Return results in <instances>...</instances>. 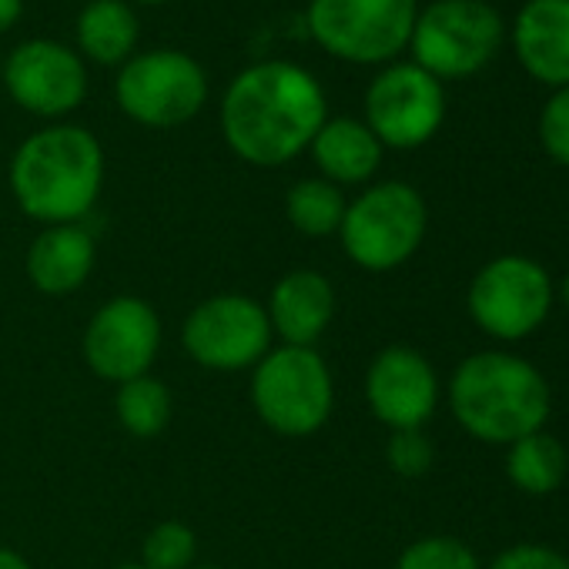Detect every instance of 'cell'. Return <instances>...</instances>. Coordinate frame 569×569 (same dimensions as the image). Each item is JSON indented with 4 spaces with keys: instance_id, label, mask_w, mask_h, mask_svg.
Listing matches in <instances>:
<instances>
[{
    "instance_id": "cell-1",
    "label": "cell",
    "mask_w": 569,
    "mask_h": 569,
    "mask_svg": "<svg viewBox=\"0 0 569 569\" xmlns=\"http://www.w3.org/2000/svg\"><path fill=\"white\" fill-rule=\"evenodd\" d=\"M329 121L326 88L292 61L244 68L221 98V134L228 148L254 168H281L309 151Z\"/></svg>"
},
{
    "instance_id": "cell-7",
    "label": "cell",
    "mask_w": 569,
    "mask_h": 569,
    "mask_svg": "<svg viewBox=\"0 0 569 569\" xmlns=\"http://www.w3.org/2000/svg\"><path fill=\"white\" fill-rule=\"evenodd\" d=\"M502 44L499 11L486 0H436L419 11L412 28V54L436 81H459L482 71Z\"/></svg>"
},
{
    "instance_id": "cell-9",
    "label": "cell",
    "mask_w": 569,
    "mask_h": 569,
    "mask_svg": "<svg viewBox=\"0 0 569 569\" xmlns=\"http://www.w3.org/2000/svg\"><path fill=\"white\" fill-rule=\"evenodd\" d=\"M549 309V271L526 254H499L486 261L469 284L472 322L499 342H519L532 336L546 322Z\"/></svg>"
},
{
    "instance_id": "cell-28",
    "label": "cell",
    "mask_w": 569,
    "mask_h": 569,
    "mask_svg": "<svg viewBox=\"0 0 569 569\" xmlns=\"http://www.w3.org/2000/svg\"><path fill=\"white\" fill-rule=\"evenodd\" d=\"M24 14V0H0V34L11 31Z\"/></svg>"
},
{
    "instance_id": "cell-15",
    "label": "cell",
    "mask_w": 569,
    "mask_h": 569,
    "mask_svg": "<svg viewBox=\"0 0 569 569\" xmlns=\"http://www.w3.org/2000/svg\"><path fill=\"white\" fill-rule=\"evenodd\" d=\"M271 336L281 339V346L316 349V342L326 336L336 316V289L332 281L316 268H296L284 271L264 302Z\"/></svg>"
},
{
    "instance_id": "cell-11",
    "label": "cell",
    "mask_w": 569,
    "mask_h": 569,
    "mask_svg": "<svg viewBox=\"0 0 569 569\" xmlns=\"http://www.w3.org/2000/svg\"><path fill=\"white\" fill-rule=\"evenodd\" d=\"M446 121V91L419 64H389L366 91V124L382 148L412 151Z\"/></svg>"
},
{
    "instance_id": "cell-32",
    "label": "cell",
    "mask_w": 569,
    "mask_h": 569,
    "mask_svg": "<svg viewBox=\"0 0 569 569\" xmlns=\"http://www.w3.org/2000/svg\"><path fill=\"white\" fill-rule=\"evenodd\" d=\"M138 4H148V8H154V4H168V0H138Z\"/></svg>"
},
{
    "instance_id": "cell-30",
    "label": "cell",
    "mask_w": 569,
    "mask_h": 569,
    "mask_svg": "<svg viewBox=\"0 0 569 569\" xmlns=\"http://www.w3.org/2000/svg\"><path fill=\"white\" fill-rule=\"evenodd\" d=\"M562 302H566V309H569V274L562 278Z\"/></svg>"
},
{
    "instance_id": "cell-19",
    "label": "cell",
    "mask_w": 569,
    "mask_h": 569,
    "mask_svg": "<svg viewBox=\"0 0 569 569\" xmlns=\"http://www.w3.org/2000/svg\"><path fill=\"white\" fill-rule=\"evenodd\" d=\"M138 38V14L124 0H91L74 24L78 54L101 68H121L124 61H131Z\"/></svg>"
},
{
    "instance_id": "cell-10",
    "label": "cell",
    "mask_w": 569,
    "mask_h": 569,
    "mask_svg": "<svg viewBox=\"0 0 569 569\" xmlns=\"http://www.w3.org/2000/svg\"><path fill=\"white\" fill-rule=\"evenodd\" d=\"M181 349L214 372L254 369L271 349V322L251 296L224 292L198 302L181 326Z\"/></svg>"
},
{
    "instance_id": "cell-6",
    "label": "cell",
    "mask_w": 569,
    "mask_h": 569,
    "mask_svg": "<svg viewBox=\"0 0 569 569\" xmlns=\"http://www.w3.org/2000/svg\"><path fill=\"white\" fill-rule=\"evenodd\" d=\"M416 18V0H312L306 11L312 41L349 64L399 58L412 41Z\"/></svg>"
},
{
    "instance_id": "cell-8",
    "label": "cell",
    "mask_w": 569,
    "mask_h": 569,
    "mask_svg": "<svg viewBox=\"0 0 569 569\" xmlns=\"http://www.w3.org/2000/svg\"><path fill=\"white\" fill-rule=\"evenodd\" d=\"M118 108L144 128H181L208 101V74L184 51H144L121 64Z\"/></svg>"
},
{
    "instance_id": "cell-4",
    "label": "cell",
    "mask_w": 569,
    "mask_h": 569,
    "mask_svg": "<svg viewBox=\"0 0 569 569\" xmlns=\"http://www.w3.org/2000/svg\"><path fill=\"white\" fill-rule=\"evenodd\" d=\"M251 406L274 436L309 439L332 419V369L316 349L271 346L251 369Z\"/></svg>"
},
{
    "instance_id": "cell-31",
    "label": "cell",
    "mask_w": 569,
    "mask_h": 569,
    "mask_svg": "<svg viewBox=\"0 0 569 569\" xmlns=\"http://www.w3.org/2000/svg\"><path fill=\"white\" fill-rule=\"evenodd\" d=\"M114 569H148V566H141V562H121V566H114Z\"/></svg>"
},
{
    "instance_id": "cell-5",
    "label": "cell",
    "mask_w": 569,
    "mask_h": 569,
    "mask_svg": "<svg viewBox=\"0 0 569 569\" xmlns=\"http://www.w3.org/2000/svg\"><path fill=\"white\" fill-rule=\"evenodd\" d=\"M429 228L426 198L406 181H379L349 201L339 241L349 261L366 271H392L406 264Z\"/></svg>"
},
{
    "instance_id": "cell-26",
    "label": "cell",
    "mask_w": 569,
    "mask_h": 569,
    "mask_svg": "<svg viewBox=\"0 0 569 569\" xmlns=\"http://www.w3.org/2000/svg\"><path fill=\"white\" fill-rule=\"evenodd\" d=\"M539 141H542V151L569 168V88H559L546 104H542V114H539Z\"/></svg>"
},
{
    "instance_id": "cell-14",
    "label": "cell",
    "mask_w": 569,
    "mask_h": 569,
    "mask_svg": "<svg viewBox=\"0 0 569 569\" xmlns=\"http://www.w3.org/2000/svg\"><path fill=\"white\" fill-rule=\"evenodd\" d=\"M366 402L392 432L422 429L439 406V376L419 349L389 346L366 372Z\"/></svg>"
},
{
    "instance_id": "cell-25",
    "label": "cell",
    "mask_w": 569,
    "mask_h": 569,
    "mask_svg": "<svg viewBox=\"0 0 569 569\" xmlns=\"http://www.w3.org/2000/svg\"><path fill=\"white\" fill-rule=\"evenodd\" d=\"M386 459H389L392 472H399L406 479H416V476L429 472V466L436 459V449H432V442H429V436L422 429H399L386 442Z\"/></svg>"
},
{
    "instance_id": "cell-24",
    "label": "cell",
    "mask_w": 569,
    "mask_h": 569,
    "mask_svg": "<svg viewBox=\"0 0 569 569\" xmlns=\"http://www.w3.org/2000/svg\"><path fill=\"white\" fill-rule=\"evenodd\" d=\"M396 569H479V559L456 536H422L402 549Z\"/></svg>"
},
{
    "instance_id": "cell-33",
    "label": "cell",
    "mask_w": 569,
    "mask_h": 569,
    "mask_svg": "<svg viewBox=\"0 0 569 569\" xmlns=\"http://www.w3.org/2000/svg\"><path fill=\"white\" fill-rule=\"evenodd\" d=\"M191 569H221V566H191Z\"/></svg>"
},
{
    "instance_id": "cell-3",
    "label": "cell",
    "mask_w": 569,
    "mask_h": 569,
    "mask_svg": "<svg viewBox=\"0 0 569 569\" xmlns=\"http://www.w3.org/2000/svg\"><path fill=\"white\" fill-rule=\"evenodd\" d=\"M449 409L472 439L512 446L542 432L552 396L532 362L509 352H476L449 379Z\"/></svg>"
},
{
    "instance_id": "cell-21",
    "label": "cell",
    "mask_w": 569,
    "mask_h": 569,
    "mask_svg": "<svg viewBox=\"0 0 569 569\" xmlns=\"http://www.w3.org/2000/svg\"><path fill=\"white\" fill-rule=\"evenodd\" d=\"M506 476L512 479L516 489L529 496H546L559 489L566 479V449L546 432L516 439L506 456Z\"/></svg>"
},
{
    "instance_id": "cell-18",
    "label": "cell",
    "mask_w": 569,
    "mask_h": 569,
    "mask_svg": "<svg viewBox=\"0 0 569 569\" xmlns=\"http://www.w3.org/2000/svg\"><path fill=\"white\" fill-rule=\"evenodd\" d=\"M316 168L326 181L346 188V184H366L376 178L382 164V144L369 131L366 121L356 118H329L319 134L309 144Z\"/></svg>"
},
{
    "instance_id": "cell-23",
    "label": "cell",
    "mask_w": 569,
    "mask_h": 569,
    "mask_svg": "<svg viewBox=\"0 0 569 569\" xmlns=\"http://www.w3.org/2000/svg\"><path fill=\"white\" fill-rule=\"evenodd\" d=\"M198 556V536L178 519L158 522L141 546V566L148 569H191Z\"/></svg>"
},
{
    "instance_id": "cell-20",
    "label": "cell",
    "mask_w": 569,
    "mask_h": 569,
    "mask_svg": "<svg viewBox=\"0 0 569 569\" xmlns=\"http://www.w3.org/2000/svg\"><path fill=\"white\" fill-rule=\"evenodd\" d=\"M346 194L339 184L326 181V178H306L296 181L284 194V218L299 234L309 238H326V234H339L342 218H346Z\"/></svg>"
},
{
    "instance_id": "cell-17",
    "label": "cell",
    "mask_w": 569,
    "mask_h": 569,
    "mask_svg": "<svg viewBox=\"0 0 569 569\" xmlns=\"http://www.w3.org/2000/svg\"><path fill=\"white\" fill-rule=\"evenodd\" d=\"M98 261L94 234L78 224H48L28 248V278L41 296H71L91 278Z\"/></svg>"
},
{
    "instance_id": "cell-27",
    "label": "cell",
    "mask_w": 569,
    "mask_h": 569,
    "mask_svg": "<svg viewBox=\"0 0 569 569\" xmlns=\"http://www.w3.org/2000/svg\"><path fill=\"white\" fill-rule=\"evenodd\" d=\"M486 569H569V559L539 542H519L502 549Z\"/></svg>"
},
{
    "instance_id": "cell-2",
    "label": "cell",
    "mask_w": 569,
    "mask_h": 569,
    "mask_svg": "<svg viewBox=\"0 0 569 569\" xmlns=\"http://www.w3.org/2000/svg\"><path fill=\"white\" fill-rule=\"evenodd\" d=\"M104 188V148L78 124L34 131L11 158V191L18 208L48 224L84 221Z\"/></svg>"
},
{
    "instance_id": "cell-16",
    "label": "cell",
    "mask_w": 569,
    "mask_h": 569,
    "mask_svg": "<svg viewBox=\"0 0 569 569\" xmlns=\"http://www.w3.org/2000/svg\"><path fill=\"white\" fill-rule=\"evenodd\" d=\"M512 48L526 74L549 88H569V0H526Z\"/></svg>"
},
{
    "instance_id": "cell-12",
    "label": "cell",
    "mask_w": 569,
    "mask_h": 569,
    "mask_svg": "<svg viewBox=\"0 0 569 569\" xmlns=\"http://www.w3.org/2000/svg\"><path fill=\"white\" fill-rule=\"evenodd\" d=\"M81 352L88 369L104 382L121 386L148 376L161 352V319L144 299L118 296L91 316Z\"/></svg>"
},
{
    "instance_id": "cell-13",
    "label": "cell",
    "mask_w": 569,
    "mask_h": 569,
    "mask_svg": "<svg viewBox=\"0 0 569 569\" xmlns=\"http://www.w3.org/2000/svg\"><path fill=\"white\" fill-rule=\"evenodd\" d=\"M4 88L11 101L38 118H64L88 98L84 58L51 38L24 41L4 64Z\"/></svg>"
},
{
    "instance_id": "cell-22",
    "label": "cell",
    "mask_w": 569,
    "mask_h": 569,
    "mask_svg": "<svg viewBox=\"0 0 569 569\" xmlns=\"http://www.w3.org/2000/svg\"><path fill=\"white\" fill-rule=\"evenodd\" d=\"M171 409H174L171 389L151 372L118 386L114 412L121 429L134 439H158L171 422Z\"/></svg>"
},
{
    "instance_id": "cell-29",
    "label": "cell",
    "mask_w": 569,
    "mask_h": 569,
    "mask_svg": "<svg viewBox=\"0 0 569 569\" xmlns=\"http://www.w3.org/2000/svg\"><path fill=\"white\" fill-rule=\"evenodd\" d=\"M0 569H31V562H28L18 549L0 546Z\"/></svg>"
}]
</instances>
